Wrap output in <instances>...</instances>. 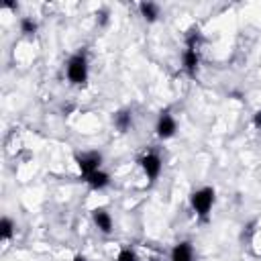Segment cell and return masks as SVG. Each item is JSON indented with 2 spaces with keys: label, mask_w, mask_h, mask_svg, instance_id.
Here are the masks:
<instances>
[{
  "label": "cell",
  "mask_w": 261,
  "mask_h": 261,
  "mask_svg": "<svg viewBox=\"0 0 261 261\" xmlns=\"http://www.w3.org/2000/svg\"><path fill=\"white\" fill-rule=\"evenodd\" d=\"M65 73H67V80L73 86H84L86 80H88V59H86V55L84 53L71 55L67 65H65Z\"/></svg>",
  "instance_id": "6da1fadb"
},
{
  "label": "cell",
  "mask_w": 261,
  "mask_h": 261,
  "mask_svg": "<svg viewBox=\"0 0 261 261\" xmlns=\"http://www.w3.org/2000/svg\"><path fill=\"white\" fill-rule=\"evenodd\" d=\"M190 202H192L194 212L200 218H206L212 210V204H214V190L212 188H200L190 196Z\"/></svg>",
  "instance_id": "7a4b0ae2"
},
{
  "label": "cell",
  "mask_w": 261,
  "mask_h": 261,
  "mask_svg": "<svg viewBox=\"0 0 261 261\" xmlns=\"http://www.w3.org/2000/svg\"><path fill=\"white\" fill-rule=\"evenodd\" d=\"M75 163H77V169H80L82 177L86 179L88 175H92L94 171L100 169V165H102V155H100L98 151L77 153V155H75Z\"/></svg>",
  "instance_id": "3957f363"
},
{
  "label": "cell",
  "mask_w": 261,
  "mask_h": 261,
  "mask_svg": "<svg viewBox=\"0 0 261 261\" xmlns=\"http://www.w3.org/2000/svg\"><path fill=\"white\" fill-rule=\"evenodd\" d=\"M139 163H141V169H143V173L147 175L149 181H155V179L159 177L163 165H161V157H159L157 153H153V151L145 153V155L139 159Z\"/></svg>",
  "instance_id": "277c9868"
},
{
  "label": "cell",
  "mask_w": 261,
  "mask_h": 261,
  "mask_svg": "<svg viewBox=\"0 0 261 261\" xmlns=\"http://www.w3.org/2000/svg\"><path fill=\"white\" fill-rule=\"evenodd\" d=\"M155 130H157V137H159V139H169V137L175 135V130H177V122H175V118H173L169 112H161Z\"/></svg>",
  "instance_id": "5b68a950"
},
{
  "label": "cell",
  "mask_w": 261,
  "mask_h": 261,
  "mask_svg": "<svg viewBox=\"0 0 261 261\" xmlns=\"http://www.w3.org/2000/svg\"><path fill=\"white\" fill-rule=\"evenodd\" d=\"M181 65H184V71L190 75V77H196L198 73V65H200V55L196 49H184L181 53Z\"/></svg>",
  "instance_id": "8992f818"
},
{
  "label": "cell",
  "mask_w": 261,
  "mask_h": 261,
  "mask_svg": "<svg viewBox=\"0 0 261 261\" xmlns=\"http://www.w3.org/2000/svg\"><path fill=\"white\" fill-rule=\"evenodd\" d=\"M92 220L98 226V230H102L104 234L112 232V216L108 214L106 208H94L92 210Z\"/></svg>",
  "instance_id": "52a82bcc"
},
{
  "label": "cell",
  "mask_w": 261,
  "mask_h": 261,
  "mask_svg": "<svg viewBox=\"0 0 261 261\" xmlns=\"http://www.w3.org/2000/svg\"><path fill=\"white\" fill-rule=\"evenodd\" d=\"M171 261H194V251L188 241L177 243L171 251Z\"/></svg>",
  "instance_id": "ba28073f"
},
{
  "label": "cell",
  "mask_w": 261,
  "mask_h": 261,
  "mask_svg": "<svg viewBox=\"0 0 261 261\" xmlns=\"http://www.w3.org/2000/svg\"><path fill=\"white\" fill-rule=\"evenodd\" d=\"M86 184H88L92 190H104V188L110 184V175H108L106 171L98 169V171H94L92 175L86 177Z\"/></svg>",
  "instance_id": "9c48e42d"
},
{
  "label": "cell",
  "mask_w": 261,
  "mask_h": 261,
  "mask_svg": "<svg viewBox=\"0 0 261 261\" xmlns=\"http://www.w3.org/2000/svg\"><path fill=\"white\" fill-rule=\"evenodd\" d=\"M112 120H114V126H116L120 133H126V130L130 128V124H133V112H130V110H118Z\"/></svg>",
  "instance_id": "30bf717a"
},
{
  "label": "cell",
  "mask_w": 261,
  "mask_h": 261,
  "mask_svg": "<svg viewBox=\"0 0 261 261\" xmlns=\"http://www.w3.org/2000/svg\"><path fill=\"white\" fill-rule=\"evenodd\" d=\"M139 12H141V16H143L147 22H155L157 16H159V6L153 4V2H141V4H139Z\"/></svg>",
  "instance_id": "8fae6325"
},
{
  "label": "cell",
  "mask_w": 261,
  "mask_h": 261,
  "mask_svg": "<svg viewBox=\"0 0 261 261\" xmlns=\"http://www.w3.org/2000/svg\"><path fill=\"white\" fill-rule=\"evenodd\" d=\"M202 33H200V29L198 27H192L190 31H188V35H186V47L188 49H200V45H202Z\"/></svg>",
  "instance_id": "7c38bea8"
},
{
  "label": "cell",
  "mask_w": 261,
  "mask_h": 261,
  "mask_svg": "<svg viewBox=\"0 0 261 261\" xmlns=\"http://www.w3.org/2000/svg\"><path fill=\"white\" fill-rule=\"evenodd\" d=\"M12 234H14V222H12L8 216H4V218L0 220V239L6 243V241L12 239Z\"/></svg>",
  "instance_id": "4fadbf2b"
},
{
  "label": "cell",
  "mask_w": 261,
  "mask_h": 261,
  "mask_svg": "<svg viewBox=\"0 0 261 261\" xmlns=\"http://www.w3.org/2000/svg\"><path fill=\"white\" fill-rule=\"evenodd\" d=\"M20 33H24V35H35L37 33V20H33L31 16H22L20 18Z\"/></svg>",
  "instance_id": "5bb4252c"
},
{
  "label": "cell",
  "mask_w": 261,
  "mask_h": 261,
  "mask_svg": "<svg viewBox=\"0 0 261 261\" xmlns=\"http://www.w3.org/2000/svg\"><path fill=\"white\" fill-rule=\"evenodd\" d=\"M116 261H137V255H135V251L133 249H120L118 251V255H116Z\"/></svg>",
  "instance_id": "9a60e30c"
},
{
  "label": "cell",
  "mask_w": 261,
  "mask_h": 261,
  "mask_svg": "<svg viewBox=\"0 0 261 261\" xmlns=\"http://www.w3.org/2000/svg\"><path fill=\"white\" fill-rule=\"evenodd\" d=\"M253 124H255V128H257V130H261V108L253 114Z\"/></svg>",
  "instance_id": "2e32d148"
},
{
  "label": "cell",
  "mask_w": 261,
  "mask_h": 261,
  "mask_svg": "<svg viewBox=\"0 0 261 261\" xmlns=\"http://www.w3.org/2000/svg\"><path fill=\"white\" fill-rule=\"evenodd\" d=\"M96 16H98L100 24H106V20H108V12H106V10H100V12L96 14Z\"/></svg>",
  "instance_id": "e0dca14e"
},
{
  "label": "cell",
  "mask_w": 261,
  "mask_h": 261,
  "mask_svg": "<svg viewBox=\"0 0 261 261\" xmlns=\"http://www.w3.org/2000/svg\"><path fill=\"white\" fill-rule=\"evenodd\" d=\"M71 261H86V257H84V255H75Z\"/></svg>",
  "instance_id": "ac0fdd59"
},
{
  "label": "cell",
  "mask_w": 261,
  "mask_h": 261,
  "mask_svg": "<svg viewBox=\"0 0 261 261\" xmlns=\"http://www.w3.org/2000/svg\"><path fill=\"white\" fill-rule=\"evenodd\" d=\"M149 261H159V259H149Z\"/></svg>",
  "instance_id": "d6986e66"
}]
</instances>
